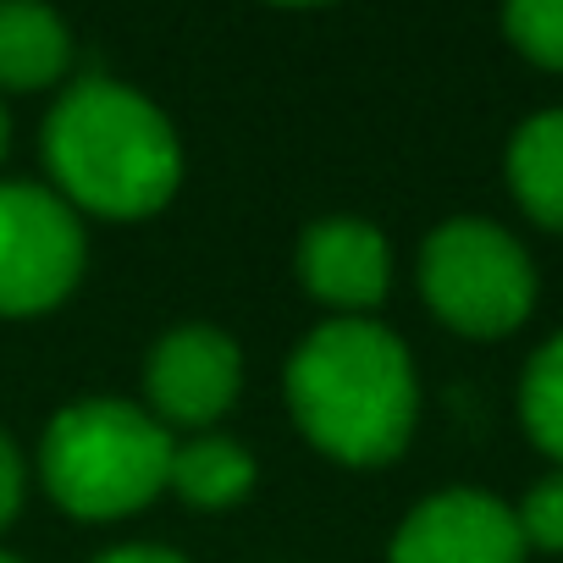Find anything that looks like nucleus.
<instances>
[{"label": "nucleus", "mask_w": 563, "mask_h": 563, "mask_svg": "<svg viewBox=\"0 0 563 563\" xmlns=\"http://www.w3.org/2000/svg\"><path fill=\"white\" fill-rule=\"evenodd\" d=\"M508 188L530 221L563 232V111H536L508 139Z\"/></svg>", "instance_id": "obj_10"}, {"label": "nucleus", "mask_w": 563, "mask_h": 563, "mask_svg": "<svg viewBox=\"0 0 563 563\" xmlns=\"http://www.w3.org/2000/svg\"><path fill=\"white\" fill-rule=\"evenodd\" d=\"M23 486H29V470H23V453L18 442L0 431V530H7L23 508Z\"/></svg>", "instance_id": "obj_15"}, {"label": "nucleus", "mask_w": 563, "mask_h": 563, "mask_svg": "<svg viewBox=\"0 0 563 563\" xmlns=\"http://www.w3.org/2000/svg\"><path fill=\"white\" fill-rule=\"evenodd\" d=\"M95 563H188V558L183 552H166V547H111Z\"/></svg>", "instance_id": "obj_16"}, {"label": "nucleus", "mask_w": 563, "mask_h": 563, "mask_svg": "<svg viewBox=\"0 0 563 563\" xmlns=\"http://www.w3.org/2000/svg\"><path fill=\"white\" fill-rule=\"evenodd\" d=\"M172 437L128 398L67 404L40 442V481L73 519H128L166 492Z\"/></svg>", "instance_id": "obj_3"}, {"label": "nucleus", "mask_w": 563, "mask_h": 563, "mask_svg": "<svg viewBox=\"0 0 563 563\" xmlns=\"http://www.w3.org/2000/svg\"><path fill=\"white\" fill-rule=\"evenodd\" d=\"M514 519H519L525 547L563 552V470H558V475H547V481H536V486H530V497L514 508Z\"/></svg>", "instance_id": "obj_14"}, {"label": "nucleus", "mask_w": 563, "mask_h": 563, "mask_svg": "<svg viewBox=\"0 0 563 563\" xmlns=\"http://www.w3.org/2000/svg\"><path fill=\"white\" fill-rule=\"evenodd\" d=\"M0 155H7V111H0Z\"/></svg>", "instance_id": "obj_17"}, {"label": "nucleus", "mask_w": 563, "mask_h": 563, "mask_svg": "<svg viewBox=\"0 0 563 563\" xmlns=\"http://www.w3.org/2000/svg\"><path fill=\"white\" fill-rule=\"evenodd\" d=\"M84 276V221L40 183H0V316L56 310Z\"/></svg>", "instance_id": "obj_5"}, {"label": "nucleus", "mask_w": 563, "mask_h": 563, "mask_svg": "<svg viewBox=\"0 0 563 563\" xmlns=\"http://www.w3.org/2000/svg\"><path fill=\"white\" fill-rule=\"evenodd\" d=\"M387 563H525V536L508 503L475 486L426 497L393 536Z\"/></svg>", "instance_id": "obj_6"}, {"label": "nucleus", "mask_w": 563, "mask_h": 563, "mask_svg": "<svg viewBox=\"0 0 563 563\" xmlns=\"http://www.w3.org/2000/svg\"><path fill=\"white\" fill-rule=\"evenodd\" d=\"M299 282L332 310H376L393 288L387 238L360 216H327L299 238Z\"/></svg>", "instance_id": "obj_8"}, {"label": "nucleus", "mask_w": 563, "mask_h": 563, "mask_svg": "<svg viewBox=\"0 0 563 563\" xmlns=\"http://www.w3.org/2000/svg\"><path fill=\"white\" fill-rule=\"evenodd\" d=\"M503 29L519 56L563 73V0H519V7L503 12Z\"/></svg>", "instance_id": "obj_13"}, {"label": "nucleus", "mask_w": 563, "mask_h": 563, "mask_svg": "<svg viewBox=\"0 0 563 563\" xmlns=\"http://www.w3.org/2000/svg\"><path fill=\"white\" fill-rule=\"evenodd\" d=\"M243 387V354L216 327H177L150 349L144 393L161 426H210Z\"/></svg>", "instance_id": "obj_7"}, {"label": "nucleus", "mask_w": 563, "mask_h": 563, "mask_svg": "<svg viewBox=\"0 0 563 563\" xmlns=\"http://www.w3.org/2000/svg\"><path fill=\"white\" fill-rule=\"evenodd\" d=\"M45 166L73 210L139 221L177 194L183 144L155 100L117 78H84L45 122Z\"/></svg>", "instance_id": "obj_2"}, {"label": "nucleus", "mask_w": 563, "mask_h": 563, "mask_svg": "<svg viewBox=\"0 0 563 563\" xmlns=\"http://www.w3.org/2000/svg\"><path fill=\"white\" fill-rule=\"evenodd\" d=\"M519 420L530 442L563 464V332L530 354L519 376Z\"/></svg>", "instance_id": "obj_12"}, {"label": "nucleus", "mask_w": 563, "mask_h": 563, "mask_svg": "<svg viewBox=\"0 0 563 563\" xmlns=\"http://www.w3.org/2000/svg\"><path fill=\"white\" fill-rule=\"evenodd\" d=\"M166 486L194 508H232L254 486V453L238 437H194L172 448Z\"/></svg>", "instance_id": "obj_11"}, {"label": "nucleus", "mask_w": 563, "mask_h": 563, "mask_svg": "<svg viewBox=\"0 0 563 563\" xmlns=\"http://www.w3.org/2000/svg\"><path fill=\"white\" fill-rule=\"evenodd\" d=\"M294 426L338 464L371 470L409 448L420 415L415 360L398 332L371 316L321 321L288 360Z\"/></svg>", "instance_id": "obj_1"}, {"label": "nucleus", "mask_w": 563, "mask_h": 563, "mask_svg": "<svg viewBox=\"0 0 563 563\" xmlns=\"http://www.w3.org/2000/svg\"><path fill=\"white\" fill-rule=\"evenodd\" d=\"M0 563H23V558H12V552H0Z\"/></svg>", "instance_id": "obj_18"}, {"label": "nucleus", "mask_w": 563, "mask_h": 563, "mask_svg": "<svg viewBox=\"0 0 563 563\" xmlns=\"http://www.w3.org/2000/svg\"><path fill=\"white\" fill-rule=\"evenodd\" d=\"M420 294L442 327L464 338H508L536 305V265L497 221L453 216L420 249Z\"/></svg>", "instance_id": "obj_4"}, {"label": "nucleus", "mask_w": 563, "mask_h": 563, "mask_svg": "<svg viewBox=\"0 0 563 563\" xmlns=\"http://www.w3.org/2000/svg\"><path fill=\"white\" fill-rule=\"evenodd\" d=\"M67 67H73V34L51 7H29V0L0 7V89L34 95L62 84Z\"/></svg>", "instance_id": "obj_9"}]
</instances>
